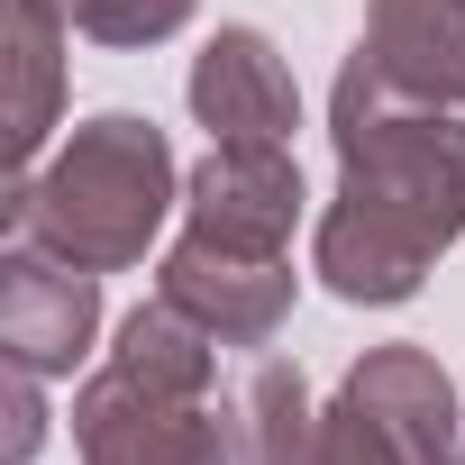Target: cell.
Listing matches in <instances>:
<instances>
[{
  "label": "cell",
  "mask_w": 465,
  "mask_h": 465,
  "mask_svg": "<svg viewBox=\"0 0 465 465\" xmlns=\"http://www.w3.org/2000/svg\"><path fill=\"white\" fill-rule=\"evenodd\" d=\"M155 302H173L192 329H210L219 347H265L292 320V256H256V247H210L183 238L155 265Z\"/></svg>",
  "instance_id": "obj_5"
},
{
  "label": "cell",
  "mask_w": 465,
  "mask_h": 465,
  "mask_svg": "<svg viewBox=\"0 0 465 465\" xmlns=\"http://www.w3.org/2000/svg\"><path fill=\"white\" fill-rule=\"evenodd\" d=\"M320 465H465L447 365L429 347H365L320 411Z\"/></svg>",
  "instance_id": "obj_4"
},
{
  "label": "cell",
  "mask_w": 465,
  "mask_h": 465,
  "mask_svg": "<svg viewBox=\"0 0 465 465\" xmlns=\"http://www.w3.org/2000/svg\"><path fill=\"white\" fill-rule=\"evenodd\" d=\"M37 383H46V374H19V365H10V420H19V429H10V465H28L37 438H46V401H37Z\"/></svg>",
  "instance_id": "obj_13"
},
{
  "label": "cell",
  "mask_w": 465,
  "mask_h": 465,
  "mask_svg": "<svg viewBox=\"0 0 465 465\" xmlns=\"http://www.w3.org/2000/svg\"><path fill=\"white\" fill-rule=\"evenodd\" d=\"M74 447L83 465H247L238 392L219 401V338L173 302L128 311L119 347L74 392Z\"/></svg>",
  "instance_id": "obj_2"
},
{
  "label": "cell",
  "mask_w": 465,
  "mask_h": 465,
  "mask_svg": "<svg viewBox=\"0 0 465 465\" xmlns=\"http://www.w3.org/2000/svg\"><path fill=\"white\" fill-rule=\"evenodd\" d=\"M192 119L210 128V146H292L302 83L265 28H219L192 55Z\"/></svg>",
  "instance_id": "obj_7"
},
{
  "label": "cell",
  "mask_w": 465,
  "mask_h": 465,
  "mask_svg": "<svg viewBox=\"0 0 465 465\" xmlns=\"http://www.w3.org/2000/svg\"><path fill=\"white\" fill-rule=\"evenodd\" d=\"M92 338H101V274H83L46 247L0 256V356L19 374H74V356Z\"/></svg>",
  "instance_id": "obj_8"
},
{
  "label": "cell",
  "mask_w": 465,
  "mask_h": 465,
  "mask_svg": "<svg viewBox=\"0 0 465 465\" xmlns=\"http://www.w3.org/2000/svg\"><path fill=\"white\" fill-rule=\"evenodd\" d=\"M64 19L92 37V46H155L192 19V0H64Z\"/></svg>",
  "instance_id": "obj_12"
},
{
  "label": "cell",
  "mask_w": 465,
  "mask_h": 465,
  "mask_svg": "<svg viewBox=\"0 0 465 465\" xmlns=\"http://www.w3.org/2000/svg\"><path fill=\"white\" fill-rule=\"evenodd\" d=\"M356 64L420 110H465V0H374Z\"/></svg>",
  "instance_id": "obj_9"
},
{
  "label": "cell",
  "mask_w": 465,
  "mask_h": 465,
  "mask_svg": "<svg viewBox=\"0 0 465 465\" xmlns=\"http://www.w3.org/2000/svg\"><path fill=\"white\" fill-rule=\"evenodd\" d=\"M238 456L247 465H320V411H311L302 365L265 356L238 383Z\"/></svg>",
  "instance_id": "obj_11"
},
{
  "label": "cell",
  "mask_w": 465,
  "mask_h": 465,
  "mask_svg": "<svg viewBox=\"0 0 465 465\" xmlns=\"http://www.w3.org/2000/svg\"><path fill=\"white\" fill-rule=\"evenodd\" d=\"M292 219H302V164H292V146H210L201 173L183 183V228L210 238V247L292 256Z\"/></svg>",
  "instance_id": "obj_6"
},
{
  "label": "cell",
  "mask_w": 465,
  "mask_h": 465,
  "mask_svg": "<svg viewBox=\"0 0 465 465\" xmlns=\"http://www.w3.org/2000/svg\"><path fill=\"white\" fill-rule=\"evenodd\" d=\"M64 0H10V183L46 164L64 110Z\"/></svg>",
  "instance_id": "obj_10"
},
{
  "label": "cell",
  "mask_w": 465,
  "mask_h": 465,
  "mask_svg": "<svg viewBox=\"0 0 465 465\" xmlns=\"http://www.w3.org/2000/svg\"><path fill=\"white\" fill-rule=\"evenodd\" d=\"M173 201H183V183H173L164 128L137 110H101L37 173L10 183V247H46L83 274H128L155 247Z\"/></svg>",
  "instance_id": "obj_3"
},
{
  "label": "cell",
  "mask_w": 465,
  "mask_h": 465,
  "mask_svg": "<svg viewBox=\"0 0 465 465\" xmlns=\"http://www.w3.org/2000/svg\"><path fill=\"white\" fill-rule=\"evenodd\" d=\"M329 146H338V192L320 210L311 274L338 302H411L438 274V256L465 238V119L392 101L347 55Z\"/></svg>",
  "instance_id": "obj_1"
}]
</instances>
